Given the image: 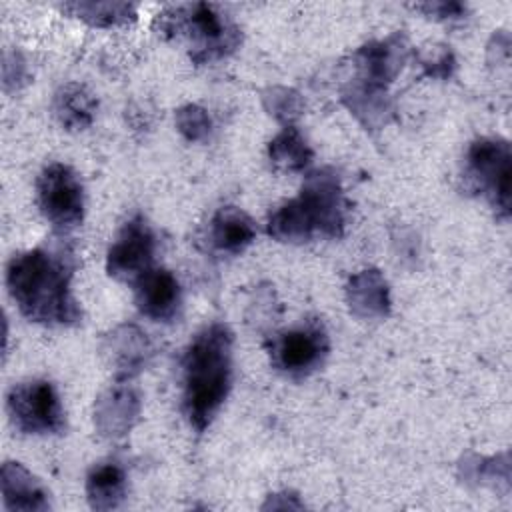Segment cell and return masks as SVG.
I'll list each match as a JSON object with an SVG mask.
<instances>
[{
	"mask_svg": "<svg viewBox=\"0 0 512 512\" xmlns=\"http://www.w3.org/2000/svg\"><path fill=\"white\" fill-rule=\"evenodd\" d=\"M72 266L62 254L34 248L16 254L6 268V286L18 310L44 326H74L82 310L70 288Z\"/></svg>",
	"mask_w": 512,
	"mask_h": 512,
	"instance_id": "6da1fadb",
	"label": "cell"
},
{
	"mask_svg": "<svg viewBox=\"0 0 512 512\" xmlns=\"http://www.w3.org/2000/svg\"><path fill=\"white\" fill-rule=\"evenodd\" d=\"M232 384V332L226 324L204 326L182 358V410L204 432L222 408Z\"/></svg>",
	"mask_w": 512,
	"mask_h": 512,
	"instance_id": "7a4b0ae2",
	"label": "cell"
},
{
	"mask_svg": "<svg viewBox=\"0 0 512 512\" xmlns=\"http://www.w3.org/2000/svg\"><path fill=\"white\" fill-rule=\"evenodd\" d=\"M348 204L340 176L334 168L312 170L300 194L268 216V234L278 242L302 244L314 236L340 238L346 230Z\"/></svg>",
	"mask_w": 512,
	"mask_h": 512,
	"instance_id": "3957f363",
	"label": "cell"
},
{
	"mask_svg": "<svg viewBox=\"0 0 512 512\" xmlns=\"http://www.w3.org/2000/svg\"><path fill=\"white\" fill-rule=\"evenodd\" d=\"M156 32L166 40H186L194 64H208L232 54L240 28L214 4L194 2L168 6L154 18Z\"/></svg>",
	"mask_w": 512,
	"mask_h": 512,
	"instance_id": "277c9868",
	"label": "cell"
},
{
	"mask_svg": "<svg viewBox=\"0 0 512 512\" xmlns=\"http://www.w3.org/2000/svg\"><path fill=\"white\" fill-rule=\"evenodd\" d=\"M466 186L480 194L500 218L510 216L512 154L508 140L500 136L476 138L466 150Z\"/></svg>",
	"mask_w": 512,
	"mask_h": 512,
	"instance_id": "5b68a950",
	"label": "cell"
},
{
	"mask_svg": "<svg viewBox=\"0 0 512 512\" xmlns=\"http://www.w3.org/2000/svg\"><path fill=\"white\" fill-rule=\"evenodd\" d=\"M266 350L274 370L288 378H306L316 372L328 352L330 340L318 318H306L268 338Z\"/></svg>",
	"mask_w": 512,
	"mask_h": 512,
	"instance_id": "8992f818",
	"label": "cell"
},
{
	"mask_svg": "<svg viewBox=\"0 0 512 512\" xmlns=\"http://www.w3.org/2000/svg\"><path fill=\"white\" fill-rule=\"evenodd\" d=\"M6 408L12 424L24 434L52 436L66 428L60 396L48 380L14 384L6 396Z\"/></svg>",
	"mask_w": 512,
	"mask_h": 512,
	"instance_id": "52a82bcc",
	"label": "cell"
},
{
	"mask_svg": "<svg viewBox=\"0 0 512 512\" xmlns=\"http://www.w3.org/2000/svg\"><path fill=\"white\" fill-rule=\"evenodd\" d=\"M36 200L42 216L62 232L84 218V186L78 174L62 162H52L36 178Z\"/></svg>",
	"mask_w": 512,
	"mask_h": 512,
	"instance_id": "ba28073f",
	"label": "cell"
},
{
	"mask_svg": "<svg viewBox=\"0 0 512 512\" xmlns=\"http://www.w3.org/2000/svg\"><path fill=\"white\" fill-rule=\"evenodd\" d=\"M156 234L142 214L124 222L106 254V272L118 280L134 284L152 268Z\"/></svg>",
	"mask_w": 512,
	"mask_h": 512,
	"instance_id": "9c48e42d",
	"label": "cell"
},
{
	"mask_svg": "<svg viewBox=\"0 0 512 512\" xmlns=\"http://www.w3.org/2000/svg\"><path fill=\"white\" fill-rule=\"evenodd\" d=\"M408 58V44L402 34H392L384 40H372L358 48L352 56L356 82L386 90L398 76Z\"/></svg>",
	"mask_w": 512,
	"mask_h": 512,
	"instance_id": "30bf717a",
	"label": "cell"
},
{
	"mask_svg": "<svg viewBox=\"0 0 512 512\" xmlns=\"http://www.w3.org/2000/svg\"><path fill=\"white\" fill-rule=\"evenodd\" d=\"M134 304L150 320L172 322L182 306V288L166 268H150L134 282Z\"/></svg>",
	"mask_w": 512,
	"mask_h": 512,
	"instance_id": "8fae6325",
	"label": "cell"
},
{
	"mask_svg": "<svg viewBox=\"0 0 512 512\" xmlns=\"http://www.w3.org/2000/svg\"><path fill=\"white\" fill-rule=\"evenodd\" d=\"M102 354L108 366L120 378H130L146 366L152 354V346L140 328L132 324H122L106 336L102 344Z\"/></svg>",
	"mask_w": 512,
	"mask_h": 512,
	"instance_id": "7c38bea8",
	"label": "cell"
},
{
	"mask_svg": "<svg viewBox=\"0 0 512 512\" xmlns=\"http://www.w3.org/2000/svg\"><path fill=\"white\" fill-rule=\"evenodd\" d=\"M140 414L138 394L126 386L116 384L102 392L94 404V424L106 438L124 436Z\"/></svg>",
	"mask_w": 512,
	"mask_h": 512,
	"instance_id": "4fadbf2b",
	"label": "cell"
},
{
	"mask_svg": "<svg viewBox=\"0 0 512 512\" xmlns=\"http://www.w3.org/2000/svg\"><path fill=\"white\" fill-rule=\"evenodd\" d=\"M210 242L218 252L242 254L256 238L254 220L238 206H222L214 212L208 230Z\"/></svg>",
	"mask_w": 512,
	"mask_h": 512,
	"instance_id": "5bb4252c",
	"label": "cell"
},
{
	"mask_svg": "<svg viewBox=\"0 0 512 512\" xmlns=\"http://www.w3.org/2000/svg\"><path fill=\"white\" fill-rule=\"evenodd\" d=\"M346 298L360 318H384L390 312L388 282L376 268L354 274L346 286Z\"/></svg>",
	"mask_w": 512,
	"mask_h": 512,
	"instance_id": "9a60e30c",
	"label": "cell"
},
{
	"mask_svg": "<svg viewBox=\"0 0 512 512\" xmlns=\"http://www.w3.org/2000/svg\"><path fill=\"white\" fill-rule=\"evenodd\" d=\"M98 100L88 90V86L80 82L62 84L52 100V112L60 126L68 132H80L92 126L96 118Z\"/></svg>",
	"mask_w": 512,
	"mask_h": 512,
	"instance_id": "2e32d148",
	"label": "cell"
},
{
	"mask_svg": "<svg viewBox=\"0 0 512 512\" xmlns=\"http://www.w3.org/2000/svg\"><path fill=\"white\" fill-rule=\"evenodd\" d=\"M2 496L8 510H48L50 500L46 488L22 464L4 462Z\"/></svg>",
	"mask_w": 512,
	"mask_h": 512,
	"instance_id": "e0dca14e",
	"label": "cell"
},
{
	"mask_svg": "<svg viewBox=\"0 0 512 512\" xmlns=\"http://www.w3.org/2000/svg\"><path fill=\"white\" fill-rule=\"evenodd\" d=\"M128 490V480L124 468L114 462H98L86 476V496L94 510H114L118 508Z\"/></svg>",
	"mask_w": 512,
	"mask_h": 512,
	"instance_id": "ac0fdd59",
	"label": "cell"
},
{
	"mask_svg": "<svg viewBox=\"0 0 512 512\" xmlns=\"http://www.w3.org/2000/svg\"><path fill=\"white\" fill-rule=\"evenodd\" d=\"M268 160L278 172H302L312 162V148L294 126H284L268 144Z\"/></svg>",
	"mask_w": 512,
	"mask_h": 512,
	"instance_id": "d6986e66",
	"label": "cell"
},
{
	"mask_svg": "<svg viewBox=\"0 0 512 512\" xmlns=\"http://www.w3.org/2000/svg\"><path fill=\"white\" fill-rule=\"evenodd\" d=\"M60 10L94 28L126 26L136 20V6L128 2H66Z\"/></svg>",
	"mask_w": 512,
	"mask_h": 512,
	"instance_id": "ffe728a7",
	"label": "cell"
},
{
	"mask_svg": "<svg viewBox=\"0 0 512 512\" xmlns=\"http://www.w3.org/2000/svg\"><path fill=\"white\" fill-rule=\"evenodd\" d=\"M264 108L280 122H284L286 126H292V120L298 118L300 110H302V100L298 96V92L284 88V86H274L268 88L262 96Z\"/></svg>",
	"mask_w": 512,
	"mask_h": 512,
	"instance_id": "44dd1931",
	"label": "cell"
},
{
	"mask_svg": "<svg viewBox=\"0 0 512 512\" xmlns=\"http://www.w3.org/2000/svg\"><path fill=\"white\" fill-rule=\"evenodd\" d=\"M176 128L190 142H202L210 136L212 120L208 112L198 104H186L176 110Z\"/></svg>",
	"mask_w": 512,
	"mask_h": 512,
	"instance_id": "7402d4cb",
	"label": "cell"
},
{
	"mask_svg": "<svg viewBox=\"0 0 512 512\" xmlns=\"http://www.w3.org/2000/svg\"><path fill=\"white\" fill-rule=\"evenodd\" d=\"M414 10L424 12L426 16H434L438 20H458L466 14V6L460 2H426L414 4Z\"/></svg>",
	"mask_w": 512,
	"mask_h": 512,
	"instance_id": "603a6c76",
	"label": "cell"
},
{
	"mask_svg": "<svg viewBox=\"0 0 512 512\" xmlns=\"http://www.w3.org/2000/svg\"><path fill=\"white\" fill-rule=\"evenodd\" d=\"M454 56L450 50H440L434 58H428L424 60V68H426V74L428 76H434V78H448L454 70Z\"/></svg>",
	"mask_w": 512,
	"mask_h": 512,
	"instance_id": "cb8c5ba5",
	"label": "cell"
}]
</instances>
